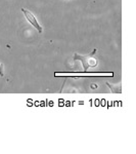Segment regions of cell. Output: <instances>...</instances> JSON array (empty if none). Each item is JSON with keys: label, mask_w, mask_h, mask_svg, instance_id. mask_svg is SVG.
<instances>
[{"label": "cell", "mask_w": 136, "mask_h": 154, "mask_svg": "<svg viewBox=\"0 0 136 154\" xmlns=\"http://www.w3.org/2000/svg\"><path fill=\"white\" fill-rule=\"evenodd\" d=\"M96 53V49L92 51L90 54H86V56H80L79 54H75L74 56V61H80L81 63L83 64V68L84 71H87L88 68H93V67H96L98 64L97 60L95 58H93L94 54Z\"/></svg>", "instance_id": "1"}, {"label": "cell", "mask_w": 136, "mask_h": 154, "mask_svg": "<svg viewBox=\"0 0 136 154\" xmlns=\"http://www.w3.org/2000/svg\"><path fill=\"white\" fill-rule=\"evenodd\" d=\"M22 11H23V14H24V16L26 17V19H27V21L29 22L30 24L32 25V26L35 28L37 31L39 32V33H42V27L40 26V24L38 23V21L36 20V18H35V16H34L33 14H32L31 11H29L28 9H26V8H22Z\"/></svg>", "instance_id": "2"}, {"label": "cell", "mask_w": 136, "mask_h": 154, "mask_svg": "<svg viewBox=\"0 0 136 154\" xmlns=\"http://www.w3.org/2000/svg\"><path fill=\"white\" fill-rule=\"evenodd\" d=\"M0 76L1 77L4 76V67L1 63H0Z\"/></svg>", "instance_id": "3"}]
</instances>
